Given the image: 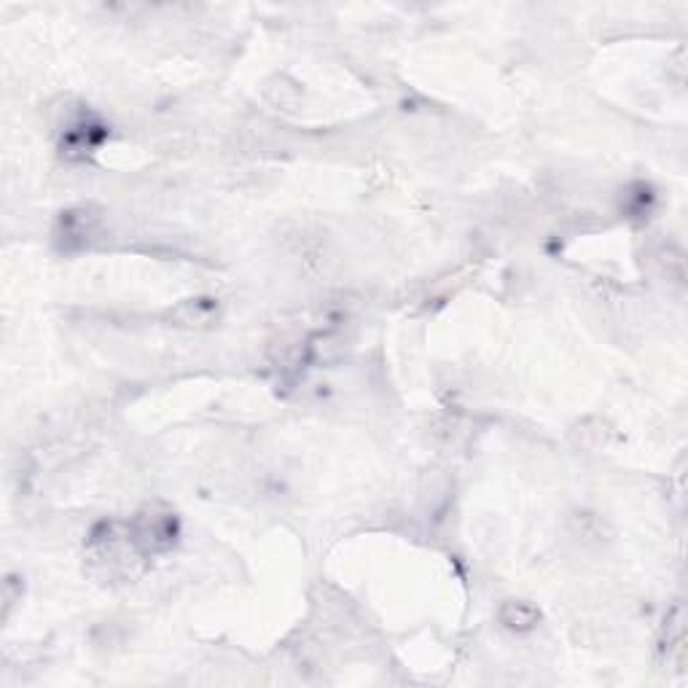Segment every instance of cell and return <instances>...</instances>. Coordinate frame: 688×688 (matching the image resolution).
Instances as JSON below:
<instances>
[{"label":"cell","mask_w":688,"mask_h":688,"mask_svg":"<svg viewBox=\"0 0 688 688\" xmlns=\"http://www.w3.org/2000/svg\"><path fill=\"white\" fill-rule=\"evenodd\" d=\"M129 536L137 544L143 554H159L172 549L178 538V522L175 514L159 506H148L145 511L137 514V519L129 525Z\"/></svg>","instance_id":"cell-1"},{"label":"cell","mask_w":688,"mask_h":688,"mask_svg":"<svg viewBox=\"0 0 688 688\" xmlns=\"http://www.w3.org/2000/svg\"><path fill=\"white\" fill-rule=\"evenodd\" d=\"M175 320L180 326H196V328L210 326L218 320V304L215 299H191L175 309Z\"/></svg>","instance_id":"cell-2"},{"label":"cell","mask_w":688,"mask_h":688,"mask_svg":"<svg viewBox=\"0 0 688 688\" xmlns=\"http://www.w3.org/2000/svg\"><path fill=\"white\" fill-rule=\"evenodd\" d=\"M501 622H503L509 630L527 632V630H533V627L541 622V614H538V608H536V605H530V603L509 600V603L501 608Z\"/></svg>","instance_id":"cell-3"}]
</instances>
